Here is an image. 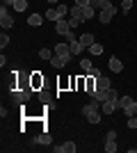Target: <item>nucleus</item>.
I'll return each instance as SVG.
<instances>
[{
    "instance_id": "obj_11",
    "label": "nucleus",
    "mask_w": 137,
    "mask_h": 153,
    "mask_svg": "<svg viewBox=\"0 0 137 153\" xmlns=\"http://www.w3.org/2000/svg\"><path fill=\"white\" fill-rule=\"evenodd\" d=\"M110 71H112V73H121V71H124V62L117 59V57H112L110 59Z\"/></svg>"
},
{
    "instance_id": "obj_25",
    "label": "nucleus",
    "mask_w": 137,
    "mask_h": 153,
    "mask_svg": "<svg viewBox=\"0 0 137 153\" xmlns=\"http://www.w3.org/2000/svg\"><path fill=\"white\" fill-rule=\"evenodd\" d=\"M130 9H133V0H124V2H121V12L128 14Z\"/></svg>"
},
{
    "instance_id": "obj_27",
    "label": "nucleus",
    "mask_w": 137,
    "mask_h": 153,
    "mask_svg": "<svg viewBox=\"0 0 137 153\" xmlns=\"http://www.w3.org/2000/svg\"><path fill=\"white\" fill-rule=\"evenodd\" d=\"M105 151L114 153V151H117V142H105Z\"/></svg>"
},
{
    "instance_id": "obj_31",
    "label": "nucleus",
    "mask_w": 137,
    "mask_h": 153,
    "mask_svg": "<svg viewBox=\"0 0 137 153\" xmlns=\"http://www.w3.org/2000/svg\"><path fill=\"white\" fill-rule=\"evenodd\" d=\"M80 23H82V21H80V19H73V16H71V19H69V25H71V27L80 25Z\"/></svg>"
},
{
    "instance_id": "obj_5",
    "label": "nucleus",
    "mask_w": 137,
    "mask_h": 153,
    "mask_svg": "<svg viewBox=\"0 0 137 153\" xmlns=\"http://www.w3.org/2000/svg\"><path fill=\"white\" fill-rule=\"evenodd\" d=\"M30 91H32V89H27V87H21V89H16L12 96H14V101H16V103H25L27 98H30Z\"/></svg>"
},
{
    "instance_id": "obj_28",
    "label": "nucleus",
    "mask_w": 137,
    "mask_h": 153,
    "mask_svg": "<svg viewBox=\"0 0 137 153\" xmlns=\"http://www.w3.org/2000/svg\"><path fill=\"white\" fill-rule=\"evenodd\" d=\"M128 128H130V130H137V117H128Z\"/></svg>"
},
{
    "instance_id": "obj_16",
    "label": "nucleus",
    "mask_w": 137,
    "mask_h": 153,
    "mask_svg": "<svg viewBox=\"0 0 137 153\" xmlns=\"http://www.w3.org/2000/svg\"><path fill=\"white\" fill-rule=\"evenodd\" d=\"M80 44L85 46V48H89V46L94 44V34H89V32H87V34H82V37H80Z\"/></svg>"
},
{
    "instance_id": "obj_8",
    "label": "nucleus",
    "mask_w": 137,
    "mask_h": 153,
    "mask_svg": "<svg viewBox=\"0 0 137 153\" xmlns=\"http://www.w3.org/2000/svg\"><path fill=\"white\" fill-rule=\"evenodd\" d=\"M55 153H76V144L73 142H64L62 146H53Z\"/></svg>"
},
{
    "instance_id": "obj_34",
    "label": "nucleus",
    "mask_w": 137,
    "mask_h": 153,
    "mask_svg": "<svg viewBox=\"0 0 137 153\" xmlns=\"http://www.w3.org/2000/svg\"><path fill=\"white\" fill-rule=\"evenodd\" d=\"M76 5H80V7H87V5H89V0H76Z\"/></svg>"
},
{
    "instance_id": "obj_4",
    "label": "nucleus",
    "mask_w": 137,
    "mask_h": 153,
    "mask_svg": "<svg viewBox=\"0 0 137 153\" xmlns=\"http://www.w3.org/2000/svg\"><path fill=\"white\" fill-rule=\"evenodd\" d=\"M55 32H57L59 37H66L69 32H71V25H69V21H64V19H59L57 23H55Z\"/></svg>"
},
{
    "instance_id": "obj_33",
    "label": "nucleus",
    "mask_w": 137,
    "mask_h": 153,
    "mask_svg": "<svg viewBox=\"0 0 137 153\" xmlns=\"http://www.w3.org/2000/svg\"><path fill=\"white\" fill-rule=\"evenodd\" d=\"M87 73H89V76H94V78H98V76H101V71H98V69H94V66H91V69L87 71Z\"/></svg>"
},
{
    "instance_id": "obj_13",
    "label": "nucleus",
    "mask_w": 137,
    "mask_h": 153,
    "mask_svg": "<svg viewBox=\"0 0 137 153\" xmlns=\"http://www.w3.org/2000/svg\"><path fill=\"white\" fill-rule=\"evenodd\" d=\"M27 23H30L32 27H37V25L44 23V19H41V14H30V16H27Z\"/></svg>"
},
{
    "instance_id": "obj_24",
    "label": "nucleus",
    "mask_w": 137,
    "mask_h": 153,
    "mask_svg": "<svg viewBox=\"0 0 137 153\" xmlns=\"http://www.w3.org/2000/svg\"><path fill=\"white\" fill-rule=\"evenodd\" d=\"M124 112H126V114H128V117H137V101L133 103V105H128V108H126Z\"/></svg>"
},
{
    "instance_id": "obj_19",
    "label": "nucleus",
    "mask_w": 137,
    "mask_h": 153,
    "mask_svg": "<svg viewBox=\"0 0 137 153\" xmlns=\"http://www.w3.org/2000/svg\"><path fill=\"white\" fill-rule=\"evenodd\" d=\"M55 9H57V14H59V19H64L66 14L71 12V7H66V5H57V7H55Z\"/></svg>"
},
{
    "instance_id": "obj_12",
    "label": "nucleus",
    "mask_w": 137,
    "mask_h": 153,
    "mask_svg": "<svg viewBox=\"0 0 137 153\" xmlns=\"http://www.w3.org/2000/svg\"><path fill=\"white\" fill-rule=\"evenodd\" d=\"M55 55H71V46L69 44H57L55 46Z\"/></svg>"
},
{
    "instance_id": "obj_29",
    "label": "nucleus",
    "mask_w": 137,
    "mask_h": 153,
    "mask_svg": "<svg viewBox=\"0 0 137 153\" xmlns=\"http://www.w3.org/2000/svg\"><path fill=\"white\" fill-rule=\"evenodd\" d=\"M9 44V37H7L5 32H2V34H0V48H2V51H5V46Z\"/></svg>"
},
{
    "instance_id": "obj_6",
    "label": "nucleus",
    "mask_w": 137,
    "mask_h": 153,
    "mask_svg": "<svg viewBox=\"0 0 137 153\" xmlns=\"http://www.w3.org/2000/svg\"><path fill=\"white\" fill-rule=\"evenodd\" d=\"M119 108V103L117 101H103L101 103V112L103 114H114V110Z\"/></svg>"
},
{
    "instance_id": "obj_1",
    "label": "nucleus",
    "mask_w": 137,
    "mask_h": 153,
    "mask_svg": "<svg viewBox=\"0 0 137 153\" xmlns=\"http://www.w3.org/2000/svg\"><path fill=\"white\" fill-rule=\"evenodd\" d=\"M0 25H2V30H9V27L14 25V19L9 16V12H7V5L0 7Z\"/></svg>"
},
{
    "instance_id": "obj_35",
    "label": "nucleus",
    "mask_w": 137,
    "mask_h": 153,
    "mask_svg": "<svg viewBox=\"0 0 137 153\" xmlns=\"http://www.w3.org/2000/svg\"><path fill=\"white\" fill-rule=\"evenodd\" d=\"M48 2H50V5H53V2H59V0H48Z\"/></svg>"
},
{
    "instance_id": "obj_32",
    "label": "nucleus",
    "mask_w": 137,
    "mask_h": 153,
    "mask_svg": "<svg viewBox=\"0 0 137 153\" xmlns=\"http://www.w3.org/2000/svg\"><path fill=\"white\" fill-rule=\"evenodd\" d=\"M39 98H41V101H44V103H50V96L46 94V91H44V89H41V94H39Z\"/></svg>"
},
{
    "instance_id": "obj_26",
    "label": "nucleus",
    "mask_w": 137,
    "mask_h": 153,
    "mask_svg": "<svg viewBox=\"0 0 137 153\" xmlns=\"http://www.w3.org/2000/svg\"><path fill=\"white\" fill-rule=\"evenodd\" d=\"M91 66H94V64H91V59H82V62H80V69H82V71H89L91 69Z\"/></svg>"
},
{
    "instance_id": "obj_22",
    "label": "nucleus",
    "mask_w": 137,
    "mask_h": 153,
    "mask_svg": "<svg viewBox=\"0 0 137 153\" xmlns=\"http://www.w3.org/2000/svg\"><path fill=\"white\" fill-rule=\"evenodd\" d=\"M39 57H41V59H48V62H50V59H53V51H50V48H41Z\"/></svg>"
},
{
    "instance_id": "obj_7",
    "label": "nucleus",
    "mask_w": 137,
    "mask_h": 153,
    "mask_svg": "<svg viewBox=\"0 0 137 153\" xmlns=\"http://www.w3.org/2000/svg\"><path fill=\"white\" fill-rule=\"evenodd\" d=\"M110 87H112V85H110V78H107V76H98L96 78V89L98 91H105V89H110ZM91 96H94V94H91Z\"/></svg>"
},
{
    "instance_id": "obj_17",
    "label": "nucleus",
    "mask_w": 137,
    "mask_h": 153,
    "mask_svg": "<svg viewBox=\"0 0 137 153\" xmlns=\"http://www.w3.org/2000/svg\"><path fill=\"white\" fill-rule=\"evenodd\" d=\"M133 103H135V101H133L130 96H121V98H119V108H121V110H126L128 105H133Z\"/></svg>"
},
{
    "instance_id": "obj_9",
    "label": "nucleus",
    "mask_w": 137,
    "mask_h": 153,
    "mask_svg": "<svg viewBox=\"0 0 137 153\" xmlns=\"http://www.w3.org/2000/svg\"><path fill=\"white\" fill-rule=\"evenodd\" d=\"M69 14H71V16H73V19H80V21H82V23H85V7H80V5H73L71 7V12H69Z\"/></svg>"
},
{
    "instance_id": "obj_18",
    "label": "nucleus",
    "mask_w": 137,
    "mask_h": 153,
    "mask_svg": "<svg viewBox=\"0 0 137 153\" xmlns=\"http://www.w3.org/2000/svg\"><path fill=\"white\" fill-rule=\"evenodd\" d=\"M14 9H16V12H25L27 9V0H16V2H14Z\"/></svg>"
},
{
    "instance_id": "obj_3",
    "label": "nucleus",
    "mask_w": 137,
    "mask_h": 153,
    "mask_svg": "<svg viewBox=\"0 0 137 153\" xmlns=\"http://www.w3.org/2000/svg\"><path fill=\"white\" fill-rule=\"evenodd\" d=\"M114 14H117V7H110V9H101V14H98V21L101 23H110L112 19H114Z\"/></svg>"
},
{
    "instance_id": "obj_21",
    "label": "nucleus",
    "mask_w": 137,
    "mask_h": 153,
    "mask_svg": "<svg viewBox=\"0 0 137 153\" xmlns=\"http://www.w3.org/2000/svg\"><path fill=\"white\" fill-rule=\"evenodd\" d=\"M41 85H44V78H41L39 73H34V76H32V87H34V89H39Z\"/></svg>"
},
{
    "instance_id": "obj_10",
    "label": "nucleus",
    "mask_w": 137,
    "mask_h": 153,
    "mask_svg": "<svg viewBox=\"0 0 137 153\" xmlns=\"http://www.w3.org/2000/svg\"><path fill=\"white\" fill-rule=\"evenodd\" d=\"M69 46H71V55H80V53L85 51V46L80 44V39H73V41H69Z\"/></svg>"
},
{
    "instance_id": "obj_20",
    "label": "nucleus",
    "mask_w": 137,
    "mask_h": 153,
    "mask_svg": "<svg viewBox=\"0 0 137 153\" xmlns=\"http://www.w3.org/2000/svg\"><path fill=\"white\" fill-rule=\"evenodd\" d=\"M89 53H91V55H101V53H103V46H101V44H96V41H94V44L89 46Z\"/></svg>"
},
{
    "instance_id": "obj_23",
    "label": "nucleus",
    "mask_w": 137,
    "mask_h": 153,
    "mask_svg": "<svg viewBox=\"0 0 137 153\" xmlns=\"http://www.w3.org/2000/svg\"><path fill=\"white\" fill-rule=\"evenodd\" d=\"M37 142H39V144H50V142H53V137H50L48 133H41L39 137H37Z\"/></svg>"
},
{
    "instance_id": "obj_14",
    "label": "nucleus",
    "mask_w": 137,
    "mask_h": 153,
    "mask_svg": "<svg viewBox=\"0 0 137 153\" xmlns=\"http://www.w3.org/2000/svg\"><path fill=\"white\" fill-rule=\"evenodd\" d=\"M85 119H87L89 123H101V112H98V110H91V112L85 117Z\"/></svg>"
},
{
    "instance_id": "obj_2",
    "label": "nucleus",
    "mask_w": 137,
    "mask_h": 153,
    "mask_svg": "<svg viewBox=\"0 0 137 153\" xmlns=\"http://www.w3.org/2000/svg\"><path fill=\"white\" fill-rule=\"evenodd\" d=\"M69 62H71V55H53L50 66L53 69H62V66H66Z\"/></svg>"
},
{
    "instance_id": "obj_15",
    "label": "nucleus",
    "mask_w": 137,
    "mask_h": 153,
    "mask_svg": "<svg viewBox=\"0 0 137 153\" xmlns=\"http://www.w3.org/2000/svg\"><path fill=\"white\" fill-rule=\"evenodd\" d=\"M44 19H48V21H55V23H57V21H59V14H57V9H55V7H50V9H48V12L44 14Z\"/></svg>"
},
{
    "instance_id": "obj_30",
    "label": "nucleus",
    "mask_w": 137,
    "mask_h": 153,
    "mask_svg": "<svg viewBox=\"0 0 137 153\" xmlns=\"http://www.w3.org/2000/svg\"><path fill=\"white\" fill-rule=\"evenodd\" d=\"M105 142H117V133H114V130H110V133L105 135Z\"/></svg>"
}]
</instances>
